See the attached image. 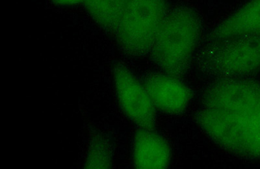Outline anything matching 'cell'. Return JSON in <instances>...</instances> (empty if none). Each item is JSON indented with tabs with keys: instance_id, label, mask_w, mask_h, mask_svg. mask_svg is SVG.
I'll return each mask as SVG.
<instances>
[{
	"instance_id": "8fae6325",
	"label": "cell",
	"mask_w": 260,
	"mask_h": 169,
	"mask_svg": "<svg viewBox=\"0 0 260 169\" xmlns=\"http://www.w3.org/2000/svg\"><path fill=\"white\" fill-rule=\"evenodd\" d=\"M53 3L61 6H73L85 3V0H52Z\"/></svg>"
},
{
	"instance_id": "7a4b0ae2",
	"label": "cell",
	"mask_w": 260,
	"mask_h": 169,
	"mask_svg": "<svg viewBox=\"0 0 260 169\" xmlns=\"http://www.w3.org/2000/svg\"><path fill=\"white\" fill-rule=\"evenodd\" d=\"M198 14L188 7L169 11L150 54L164 73L176 78L186 75L201 34Z\"/></svg>"
},
{
	"instance_id": "277c9868",
	"label": "cell",
	"mask_w": 260,
	"mask_h": 169,
	"mask_svg": "<svg viewBox=\"0 0 260 169\" xmlns=\"http://www.w3.org/2000/svg\"><path fill=\"white\" fill-rule=\"evenodd\" d=\"M168 12L167 0H128L113 30L120 47L135 57L150 53Z\"/></svg>"
},
{
	"instance_id": "30bf717a",
	"label": "cell",
	"mask_w": 260,
	"mask_h": 169,
	"mask_svg": "<svg viewBox=\"0 0 260 169\" xmlns=\"http://www.w3.org/2000/svg\"><path fill=\"white\" fill-rule=\"evenodd\" d=\"M111 163V151L108 141L99 133L94 134L90 141L85 167L109 168Z\"/></svg>"
},
{
	"instance_id": "6da1fadb",
	"label": "cell",
	"mask_w": 260,
	"mask_h": 169,
	"mask_svg": "<svg viewBox=\"0 0 260 169\" xmlns=\"http://www.w3.org/2000/svg\"><path fill=\"white\" fill-rule=\"evenodd\" d=\"M197 123L215 143L237 156L260 158V83L217 80L205 90Z\"/></svg>"
},
{
	"instance_id": "52a82bcc",
	"label": "cell",
	"mask_w": 260,
	"mask_h": 169,
	"mask_svg": "<svg viewBox=\"0 0 260 169\" xmlns=\"http://www.w3.org/2000/svg\"><path fill=\"white\" fill-rule=\"evenodd\" d=\"M134 162L138 168H166L171 161L168 143L152 129L141 128L135 136Z\"/></svg>"
},
{
	"instance_id": "9c48e42d",
	"label": "cell",
	"mask_w": 260,
	"mask_h": 169,
	"mask_svg": "<svg viewBox=\"0 0 260 169\" xmlns=\"http://www.w3.org/2000/svg\"><path fill=\"white\" fill-rule=\"evenodd\" d=\"M128 0H85L86 9L95 22L113 31Z\"/></svg>"
},
{
	"instance_id": "ba28073f",
	"label": "cell",
	"mask_w": 260,
	"mask_h": 169,
	"mask_svg": "<svg viewBox=\"0 0 260 169\" xmlns=\"http://www.w3.org/2000/svg\"><path fill=\"white\" fill-rule=\"evenodd\" d=\"M245 35H260V0H250L209 35L210 41Z\"/></svg>"
},
{
	"instance_id": "5b68a950",
	"label": "cell",
	"mask_w": 260,
	"mask_h": 169,
	"mask_svg": "<svg viewBox=\"0 0 260 169\" xmlns=\"http://www.w3.org/2000/svg\"><path fill=\"white\" fill-rule=\"evenodd\" d=\"M114 80L118 100L125 114L141 128L154 129L156 121L155 108L144 85L122 64L115 66Z\"/></svg>"
},
{
	"instance_id": "8992f818",
	"label": "cell",
	"mask_w": 260,
	"mask_h": 169,
	"mask_svg": "<svg viewBox=\"0 0 260 169\" xmlns=\"http://www.w3.org/2000/svg\"><path fill=\"white\" fill-rule=\"evenodd\" d=\"M143 85L155 109L169 114H180L191 99V90L180 79L166 73L146 76Z\"/></svg>"
},
{
	"instance_id": "3957f363",
	"label": "cell",
	"mask_w": 260,
	"mask_h": 169,
	"mask_svg": "<svg viewBox=\"0 0 260 169\" xmlns=\"http://www.w3.org/2000/svg\"><path fill=\"white\" fill-rule=\"evenodd\" d=\"M197 57L199 68L218 80L241 78L260 72V35L210 41Z\"/></svg>"
}]
</instances>
